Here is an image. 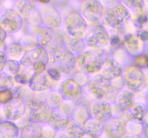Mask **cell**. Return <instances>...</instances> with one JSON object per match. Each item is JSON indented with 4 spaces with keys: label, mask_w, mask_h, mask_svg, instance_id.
<instances>
[{
    "label": "cell",
    "mask_w": 148,
    "mask_h": 138,
    "mask_svg": "<svg viewBox=\"0 0 148 138\" xmlns=\"http://www.w3.org/2000/svg\"><path fill=\"white\" fill-rule=\"evenodd\" d=\"M107 57L108 54L105 50L94 48L82 53L77 58V64L84 73H95L101 70Z\"/></svg>",
    "instance_id": "cell-1"
},
{
    "label": "cell",
    "mask_w": 148,
    "mask_h": 138,
    "mask_svg": "<svg viewBox=\"0 0 148 138\" xmlns=\"http://www.w3.org/2000/svg\"><path fill=\"white\" fill-rule=\"evenodd\" d=\"M49 61L54 68L64 73L72 71L76 65V58L67 48L58 46L49 50Z\"/></svg>",
    "instance_id": "cell-2"
},
{
    "label": "cell",
    "mask_w": 148,
    "mask_h": 138,
    "mask_svg": "<svg viewBox=\"0 0 148 138\" xmlns=\"http://www.w3.org/2000/svg\"><path fill=\"white\" fill-rule=\"evenodd\" d=\"M26 106L28 109L30 119L38 123L49 122L53 114L48 103L37 98H32L27 101Z\"/></svg>",
    "instance_id": "cell-3"
},
{
    "label": "cell",
    "mask_w": 148,
    "mask_h": 138,
    "mask_svg": "<svg viewBox=\"0 0 148 138\" xmlns=\"http://www.w3.org/2000/svg\"><path fill=\"white\" fill-rule=\"evenodd\" d=\"M123 78L127 87L134 92H140L147 87V80L146 76L139 68L134 66H130L126 68Z\"/></svg>",
    "instance_id": "cell-4"
},
{
    "label": "cell",
    "mask_w": 148,
    "mask_h": 138,
    "mask_svg": "<svg viewBox=\"0 0 148 138\" xmlns=\"http://www.w3.org/2000/svg\"><path fill=\"white\" fill-rule=\"evenodd\" d=\"M130 18V12L124 5H117L110 8L104 15V20L108 26L121 30L128 22Z\"/></svg>",
    "instance_id": "cell-5"
},
{
    "label": "cell",
    "mask_w": 148,
    "mask_h": 138,
    "mask_svg": "<svg viewBox=\"0 0 148 138\" xmlns=\"http://www.w3.org/2000/svg\"><path fill=\"white\" fill-rule=\"evenodd\" d=\"M81 11L84 17L91 23L98 24L103 22L105 15L103 6L96 0H88L84 1L81 7Z\"/></svg>",
    "instance_id": "cell-6"
},
{
    "label": "cell",
    "mask_w": 148,
    "mask_h": 138,
    "mask_svg": "<svg viewBox=\"0 0 148 138\" xmlns=\"http://www.w3.org/2000/svg\"><path fill=\"white\" fill-rule=\"evenodd\" d=\"M36 39L38 44L42 47H48L49 50L53 47L61 46L62 43V36L51 28L43 27L36 34Z\"/></svg>",
    "instance_id": "cell-7"
},
{
    "label": "cell",
    "mask_w": 148,
    "mask_h": 138,
    "mask_svg": "<svg viewBox=\"0 0 148 138\" xmlns=\"http://www.w3.org/2000/svg\"><path fill=\"white\" fill-rule=\"evenodd\" d=\"M110 42V37L105 29L99 25L95 26L87 32L85 43L93 48L101 49L106 47Z\"/></svg>",
    "instance_id": "cell-8"
},
{
    "label": "cell",
    "mask_w": 148,
    "mask_h": 138,
    "mask_svg": "<svg viewBox=\"0 0 148 138\" xmlns=\"http://www.w3.org/2000/svg\"><path fill=\"white\" fill-rule=\"evenodd\" d=\"M66 30L69 35L74 37H81L86 34L88 25L83 17L77 12L71 13L65 22Z\"/></svg>",
    "instance_id": "cell-9"
},
{
    "label": "cell",
    "mask_w": 148,
    "mask_h": 138,
    "mask_svg": "<svg viewBox=\"0 0 148 138\" xmlns=\"http://www.w3.org/2000/svg\"><path fill=\"white\" fill-rule=\"evenodd\" d=\"M1 28L9 33H14L23 26V17L16 10L8 9L3 12L0 20Z\"/></svg>",
    "instance_id": "cell-10"
},
{
    "label": "cell",
    "mask_w": 148,
    "mask_h": 138,
    "mask_svg": "<svg viewBox=\"0 0 148 138\" xmlns=\"http://www.w3.org/2000/svg\"><path fill=\"white\" fill-rule=\"evenodd\" d=\"M112 84L110 80L103 77L101 75L94 76L88 83L87 89L88 93L96 99H103L106 98Z\"/></svg>",
    "instance_id": "cell-11"
},
{
    "label": "cell",
    "mask_w": 148,
    "mask_h": 138,
    "mask_svg": "<svg viewBox=\"0 0 148 138\" xmlns=\"http://www.w3.org/2000/svg\"><path fill=\"white\" fill-rule=\"evenodd\" d=\"M90 114L93 119L106 122L112 116L111 106L108 101L103 99H95L91 103Z\"/></svg>",
    "instance_id": "cell-12"
},
{
    "label": "cell",
    "mask_w": 148,
    "mask_h": 138,
    "mask_svg": "<svg viewBox=\"0 0 148 138\" xmlns=\"http://www.w3.org/2000/svg\"><path fill=\"white\" fill-rule=\"evenodd\" d=\"M15 10L21 15L23 18L31 24H39L41 20L40 14L37 12L34 6L26 0L16 2Z\"/></svg>",
    "instance_id": "cell-13"
},
{
    "label": "cell",
    "mask_w": 148,
    "mask_h": 138,
    "mask_svg": "<svg viewBox=\"0 0 148 138\" xmlns=\"http://www.w3.org/2000/svg\"><path fill=\"white\" fill-rule=\"evenodd\" d=\"M39 14L43 22L50 28H58L62 24V18L57 10L51 5H43L39 9Z\"/></svg>",
    "instance_id": "cell-14"
},
{
    "label": "cell",
    "mask_w": 148,
    "mask_h": 138,
    "mask_svg": "<svg viewBox=\"0 0 148 138\" xmlns=\"http://www.w3.org/2000/svg\"><path fill=\"white\" fill-rule=\"evenodd\" d=\"M105 132L111 138H122L127 132V122L119 117H112L106 122Z\"/></svg>",
    "instance_id": "cell-15"
},
{
    "label": "cell",
    "mask_w": 148,
    "mask_h": 138,
    "mask_svg": "<svg viewBox=\"0 0 148 138\" xmlns=\"http://www.w3.org/2000/svg\"><path fill=\"white\" fill-rule=\"evenodd\" d=\"M59 93L66 100L75 101L82 94L81 86L73 79H66L59 86Z\"/></svg>",
    "instance_id": "cell-16"
},
{
    "label": "cell",
    "mask_w": 148,
    "mask_h": 138,
    "mask_svg": "<svg viewBox=\"0 0 148 138\" xmlns=\"http://www.w3.org/2000/svg\"><path fill=\"white\" fill-rule=\"evenodd\" d=\"M26 106L20 98H14L5 106V116L8 120H19L24 116Z\"/></svg>",
    "instance_id": "cell-17"
},
{
    "label": "cell",
    "mask_w": 148,
    "mask_h": 138,
    "mask_svg": "<svg viewBox=\"0 0 148 138\" xmlns=\"http://www.w3.org/2000/svg\"><path fill=\"white\" fill-rule=\"evenodd\" d=\"M49 60V55L46 50L42 47H37L26 52L23 58L20 60V63L23 66H33L36 62L38 61H42L47 64Z\"/></svg>",
    "instance_id": "cell-18"
},
{
    "label": "cell",
    "mask_w": 148,
    "mask_h": 138,
    "mask_svg": "<svg viewBox=\"0 0 148 138\" xmlns=\"http://www.w3.org/2000/svg\"><path fill=\"white\" fill-rule=\"evenodd\" d=\"M122 71V66L119 63L113 59H109L104 63L101 75L107 80H111L120 77Z\"/></svg>",
    "instance_id": "cell-19"
},
{
    "label": "cell",
    "mask_w": 148,
    "mask_h": 138,
    "mask_svg": "<svg viewBox=\"0 0 148 138\" xmlns=\"http://www.w3.org/2000/svg\"><path fill=\"white\" fill-rule=\"evenodd\" d=\"M29 87L35 91H41L47 90L51 87V80L49 78V75L46 73H35L29 80Z\"/></svg>",
    "instance_id": "cell-20"
},
{
    "label": "cell",
    "mask_w": 148,
    "mask_h": 138,
    "mask_svg": "<svg viewBox=\"0 0 148 138\" xmlns=\"http://www.w3.org/2000/svg\"><path fill=\"white\" fill-rule=\"evenodd\" d=\"M69 116L65 114L62 111H56L53 112L49 124L53 128L56 132L66 129L68 124L69 122Z\"/></svg>",
    "instance_id": "cell-21"
},
{
    "label": "cell",
    "mask_w": 148,
    "mask_h": 138,
    "mask_svg": "<svg viewBox=\"0 0 148 138\" xmlns=\"http://www.w3.org/2000/svg\"><path fill=\"white\" fill-rule=\"evenodd\" d=\"M85 133L92 138H99L105 130L103 122L91 118L85 124Z\"/></svg>",
    "instance_id": "cell-22"
},
{
    "label": "cell",
    "mask_w": 148,
    "mask_h": 138,
    "mask_svg": "<svg viewBox=\"0 0 148 138\" xmlns=\"http://www.w3.org/2000/svg\"><path fill=\"white\" fill-rule=\"evenodd\" d=\"M20 135L18 126L12 121L2 122L0 124V138H18Z\"/></svg>",
    "instance_id": "cell-23"
},
{
    "label": "cell",
    "mask_w": 148,
    "mask_h": 138,
    "mask_svg": "<svg viewBox=\"0 0 148 138\" xmlns=\"http://www.w3.org/2000/svg\"><path fill=\"white\" fill-rule=\"evenodd\" d=\"M41 137L42 127L38 122H29L20 130L21 138H40Z\"/></svg>",
    "instance_id": "cell-24"
},
{
    "label": "cell",
    "mask_w": 148,
    "mask_h": 138,
    "mask_svg": "<svg viewBox=\"0 0 148 138\" xmlns=\"http://www.w3.org/2000/svg\"><path fill=\"white\" fill-rule=\"evenodd\" d=\"M116 102L121 110L128 111L134 105V96L132 92L122 91L117 96Z\"/></svg>",
    "instance_id": "cell-25"
},
{
    "label": "cell",
    "mask_w": 148,
    "mask_h": 138,
    "mask_svg": "<svg viewBox=\"0 0 148 138\" xmlns=\"http://www.w3.org/2000/svg\"><path fill=\"white\" fill-rule=\"evenodd\" d=\"M142 40L138 36L133 34H127L124 37V44L129 53L132 55H138L143 50Z\"/></svg>",
    "instance_id": "cell-26"
},
{
    "label": "cell",
    "mask_w": 148,
    "mask_h": 138,
    "mask_svg": "<svg viewBox=\"0 0 148 138\" xmlns=\"http://www.w3.org/2000/svg\"><path fill=\"white\" fill-rule=\"evenodd\" d=\"M65 130L70 138H82L86 135L84 124L78 122L76 119L69 121Z\"/></svg>",
    "instance_id": "cell-27"
},
{
    "label": "cell",
    "mask_w": 148,
    "mask_h": 138,
    "mask_svg": "<svg viewBox=\"0 0 148 138\" xmlns=\"http://www.w3.org/2000/svg\"><path fill=\"white\" fill-rule=\"evenodd\" d=\"M64 40L65 41L68 50L74 55L79 54L85 49V43L78 37L69 36V37H66V38H64Z\"/></svg>",
    "instance_id": "cell-28"
},
{
    "label": "cell",
    "mask_w": 148,
    "mask_h": 138,
    "mask_svg": "<svg viewBox=\"0 0 148 138\" xmlns=\"http://www.w3.org/2000/svg\"><path fill=\"white\" fill-rule=\"evenodd\" d=\"M128 116L130 120H135L137 122H143L145 118L147 110L145 107L142 103H137L134 104L132 107L127 111Z\"/></svg>",
    "instance_id": "cell-29"
},
{
    "label": "cell",
    "mask_w": 148,
    "mask_h": 138,
    "mask_svg": "<svg viewBox=\"0 0 148 138\" xmlns=\"http://www.w3.org/2000/svg\"><path fill=\"white\" fill-rule=\"evenodd\" d=\"M25 54V48L23 46L17 43L11 45L7 50V55L10 57V60H17L19 59L21 60Z\"/></svg>",
    "instance_id": "cell-30"
},
{
    "label": "cell",
    "mask_w": 148,
    "mask_h": 138,
    "mask_svg": "<svg viewBox=\"0 0 148 138\" xmlns=\"http://www.w3.org/2000/svg\"><path fill=\"white\" fill-rule=\"evenodd\" d=\"M74 117L77 121L85 124L90 119V112L85 106H80L75 109L74 112Z\"/></svg>",
    "instance_id": "cell-31"
},
{
    "label": "cell",
    "mask_w": 148,
    "mask_h": 138,
    "mask_svg": "<svg viewBox=\"0 0 148 138\" xmlns=\"http://www.w3.org/2000/svg\"><path fill=\"white\" fill-rule=\"evenodd\" d=\"M144 131V127L141 122L135 120H129L127 122V132L133 135H140Z\"/></svg>",
    "instance_id": "cell-32"
},
{
    "label": "cell",
    "mask_w": 148,
    "mask_h": 138,
    "mask_svg": "<svg viewBox=\"0 0 148 138\" xmlns=\"http://www.w3.org/2000/svg\"><path fill=\"white\" fill-rule=\"evenodd\" d=\"M62 95L56 91L51 92L47 97V103L50 106V107L56 108L62 106L63 103V99H62Z\"/></svg>",
    "instance_id": "cell-33"
},
{
    "label": "cell",
    "mask_w": 148,
    "mask_h": 138,
    "mask_svg": "<svg viewBox=\"0 0 148 138\" xmlns=\"http://www.w3.org/2000/svg\"><path fill=\"white\" fill-rule=\"evenodd\" d=\"M13 86H14V83H13L12 76L7 73L1 72V76H0V89L1 91L12 89Z\"/></svg>",
    "instance_id": "cell-34"
},
{
    "label": "cell",
    "mask_w": 148,
    "mask_h": 138,
    "mask_svg": "<svg viewBox=\"0 0 148 138\" xmlns=\"http://www.w3.org/2000/svg\"><path fill=\"white\" fill-rule=\"evenodd\" d=\"M128 8L135 10L137 12L143 11L144 0H121Z\"/></svg>",
    "instance_id": "cell-35"
},
{
    "label": "cell",
    "mask_w": 148,
    "mask_h": 138,
    "mask_svg": "<svg viewBox=\"0 0 148 138\" xmlns=\"http://www.w3.org/2000/svg\"><path fill=\"white\" fill-rule=\"evenodd\" d=\"M4 68H5V73L10 75H17L20 71V64L17 60H10L7 61Z\"/></svg>",
    "instance_id": "cell-36"
},
{
    "label": "cell",
    "mask_w": 148,
    "mask_h": 138,
    "mask_svg": "<svg viewBox=\"0 0 148 138\" xmlns=\"http://www.w3.org/2000/svg\"><path fill=\"white\" fill-rule=\"evenodd\" d=\"M61 111L67 116L74 114L76 109V103L72 100H64L61 106Z\"/></svg>",
    "instance_id": "cell-37"
},
{
    "label": "cell",
    "mask_w": 148,
    "mask_h": 138,
    "mask_svg": "<svg viewBox=\"0 0 148 138\" xmlns=\"http://www.w3.org/2000/svg\"><path fill=\"white\" fill-rule=\"evenodd\" d=\"M38 42L36 37L31 35H25L22 40V45L25 49H29V50L37 47Z\"/></svg>",
    "instance_id": "cell-38"
},
{
    "label": "cell",
    "mask_w": 148,
    "mask_h": 138,
    "mask_svg": "<svg viewBox=\"0 0 148 138\" xmlns=\"http://www.w3.org/2000/svg\"><path fill=\"white\" fill-rule=\"evenodd\" d=\"M136 67L140 69H145L148 67V56L146 55H138L134 59Z\"/></svg>",
    "instance_id": "cell-39"
},
{
    "label": "cell",
    "mask_w": 148,
    "mask_h": 138,
    "mask_svg": "<svg viewBox=\"0 0 148 138\" xmlns=\"http://www.w3.org/2000/svg\"><path fill=\"white\" fill-rule=\"evenodd\" d=\"M13 99V93L10 89L1 91L0 92V102L1 104H7Z\"/></svg>",
    "instance_id": "cell-40"
},
{
    "label": "cell",
    "mask_w": 148,
    "mask_h": 138,
    "mask_svg": "<svg viewBox=\"0 0 148 138\" xmlns=\"http://www.w3.org/2000/svg\"><path fill=\"white\" fill-rule=\"evenodd\" d=\"M148 20V17L147 14H146L145 12L142 11L138 12L137 17H136L135 20H134V23H135V25L137 26L138 28H141L145 24L147 23Z\"/></svg>",
    "instance_id": "cell-41"
},
{
    "label": "cell",
    "mask_w": 148,
    "mask_h": 138,
    "mask_svg": "<svg viewBox=\"0 0 148 138\" xmlns=\"http://www.w3.org/2000/svg\"><path fill=\"white\" fill-rule=\"evenodd\" d=\"M56 131L52 126L48 124L44 127H42V136L46 138H54L56 136Z\"/></svg>",
    "instance_id": "cell-42"
},
{
    "label": "cell",
    "mask_w": 148,
    "mask_h": 138,
    "mask_svg": "<svg viewBox=\"0 0 148 138\" xmlns=\"http://www.w3.org/2000/svg\"><path fill=\"white\" fill-rule=\"evenodd\" d=\"M118 92H117V89H116L114 86H111V87L110 88L109 91L107 93L106 96V99L108 101L113 102L114 101L116 100L117 96H118Z\"/></svg>",
    "instance_id": "cell-43"
},
{
    "label": "cell",
    "mask_w": 148,
    "mask_h": 138,
    "mask_svg": "<svg viewBox=\"0 0 148 138\" xmlns=\"http://www.w3.org/2000/svg\"><path fill=\"white\" fill-rule=\"evenodd\" d=\"M47 74L49 75V77L53 80H58L61 78V73L59 70L57 69L54 68H48L47 70Z\"/></svg>",
    "instance_id": "cell-44"
},
{
    "label": "cell",
    "mask_w": 148,
    "mask_h": 138,
    "mask_svg": "<svg viewBox=\"0 0 148 138\" xmlns=\"http://www.w3.org/2000/svg\"><path fill=\"white\" fill-rule=\"evenodd\" d=\"M14 80L17 83H20L21 84H25V83H29L30 78H28V76L24 73H17L14 76Z\"/></svg>",
    "instance_id": "cell-45"
},
{
    "label": "cell",
    "mask_w": 148,
    "mask_h": 138,
    "mask_svg": "<svg viewBox=\"0 0 148 138\" xmlns=\"http://www.w3.org/2000/svg\"><path fill=\"white\" fill-rule=\"evenodd\" d=\"M46 63H43V62L42 61L36 62V63L33 66L35 73H43V71H44L45 69H46Z\"/></svg>",
    "instance_id": "cell-46"
},
{
    "label": "cell",
    "mask_w": 148,
    "mask_h": 138,
    "mask_svg": "<svg viewBox=\"0 0 148 138\" xmlns=\"http://www.w3.org/2000/svg\"><path fill=\"white\" fill-rule=\"evenodd\" d=\"M110 43L111 46L114 47H117L121 44V39L118 34H112L110 37Z\"/></svg>",
    "instance_id": "cell-47"
},
{
    "label": "cell",
    "mask_w": 148,
    "mask_h": 138,
    "mask_svg": "<svg viewBox=\"0 0 148 138\" xmlns=\"http://www.w3.org/2000/svg\"><path fill=\"white\" fill-rule=\"evenodd\" d=\"M20 97L21 99H27L28 100H30V99L33 98L32 97L33 96V93L29 90V89H27V88L22 89V90L20 91Z\"/></svg>",
    "instance_id": "cell-48"
},
{
    "label": "cell",
    "mask_w": 148,
    "mask_h": 138,
    "mask_svg": "<svg viewBox=\"0 0 148 138\" xmlns=\"http://www.w3.org/2000/svg\"><path fill=\"white\" fill-rule=\"evenodd\" d=\"M0 65H1V70L2 71L3 69L5 67L6 64H7V55L4 52H0Z\"/></svg>",
    "instance_id": "cell-49"
},
{
    "label": "cell",
    "mask_w": 148,
    "mask_h": 138,
    "mask_svg": "<svg viewBox=\"0 0 148 138\" xmlns=\"http://www.w3.org/2000/svg\"><path fill=\"white\" fill-rule=\"evenodd\" d=\"M137 36L143 42H147L148 40V32L147 30H143L140 31Z\"/></svg>",
    "instance_id": "cell-50"
},
{
    "label": "cell",
    "mask_w": 148,
    "mask_h": 138,
    "mask_svg": "<svg viewBox=\"0 0 148 138\" xmlns=\"http://www.w3.org/2000/svg\"><path fill=\"white\" fill-rule=\"evenodd\" d=\"M54 138H70L69 136L68 135L67 132H66V130H62L59 131V132H56V136Z\"/></svg>",
    "instance_id": "cell-51"
},
{
    "label": "cell",
    "mask_w": 148,
    "mask_h": 138,
    "mask_svg": "<svg viewBox=\"0 0 148 138\" xmlns=\"http://www.w3.org/2000/svg\"><path fill=\"white\" fill-rule=\"evenodd\" d=\"M122 138H141L140 137V135H133V134H130L127 133Z\"/></svg>",
    "instance_id": "cell-52"
},
{
    "label": "cell",
    "mask_w": 148,
    "mask_h": 138,
    "mask_svg": "<svg viewBox=\"0 0 148 138\" xmlns=\"http://www.w3.org/2000/svg\"><path fill=\"white\" fill-rule=\"evenodd\" d=\"M7 37V34H6V31L3 29L1 30V41L3 42L4 40V39Z\"/></svg>",
    "instance_id": "cell-53"
},
{
    "label": "cell",
    "mask_w": 148,
    "mask_h": 138,
    "mask_svg": "<svg viewBox=\"0 0 148 138\" xmlns=\"http://www.w3.org/2000/svg\"><path fill=\"white\" fill-rule=\"evenodd\" d=\"M144 133L145 135L146 138H148V123L146 124V125L144 127Z\"/></svg>",
    "instance_id": "cell-54"
},
{
    "label": "cell",
    "mask_w": 148,
    "mask_h": 138,
    "mask_svg": "<svg viewBox=\"0 0 148 138\" xmlns=\"http://www.w3.org/2000/svg\"><path fill=\"white\" fill-rule=\"evenodd\" d=\"M6 45L4 44V42H1V50L2 52H4V50H6Z\"/></svg>",
    "instance_id": "cell-55"
},
{
    "label": "cell",
    "mask_w": 148,
    "mask_h": 138,
    "mask_svg": "<svg viewBox=\"0 0 148 138\" xmlns=\"http://www.w3.org/2000/svg\"><path fill=\"white\" fill-rule=\"evenodd\" d=\"M36 1H38L40 2L43 3V4H46V3H49L50 1V0H36Z\"/></svg>",
    "instance_id": "cell-56"
},
{
    "label": "cell",
    "mask_w": 148,
    "mask_h": 138,
    "mask_svg": "<svg viewBox=\"0 0 148 138\" xmlns=\"http://www.w3.org/2000/svg\"><path fill=\"white\" fill-rule=\"evenodd\" d=\"M82 138H92V137H90V136H88V135H85L83 137H82Z\"/></svg>",
    "instance_id": "cell-57"
},
{
    "label": "cell",
    "mask_w": 148,
    "mask_h": 138,
    "mask_svg": "<svg viewBox=\"0 0 148 138\" xmlns=\"http://www.w3.org/2000/svg\"><path fill=\"white\" fill-rule=\"evenodd\" d=\"M147 110H148V101H147Z\"/></svg>",
    "instance_id": "cell-58"
},
{
    "label": "cell",
    "mask_w": 148,
    "mask_h": 138,
    "mask_svg": "<svg viewBox=\"0 0 148 138\" xmlns=\"http://www.w3.org/2000/svg\"><path fill=\"white\" fill-rule=\"evenodd\" d=\"M40 138H46V137H43V136H42L41 137H40Z\"/></svg>",
    "instance_id": "cell-59"
},
{
    "label": "cell",
    "mask_w": 148,
    "mask_h": 138,
    "mask_svg": "<svg viewBox=\"0 0 148 138\" xmlns=\"http://www.w3.org/2000/svg\"><path fill=\"white\" fill-rule=\"evenodd\" d=\"M82 1H88V0H82Z\"/></svg>",
    "instance_id": "cell-60"
},
{
    "label": "cell",
    "mask_w": 148,
    "mask_h": 138,
    "mask_svg": "<svg viewBox=\"0 0 148 138\" xmlns=\"http://www.w3.org/2000/svg\"><path fill=\"white\" fill-rule=\"evenodd\" d=\"M146 1H147V2H148V0H146Z\"/></svg>",
    "instance_id": "cell-61"
}]
</instances>
